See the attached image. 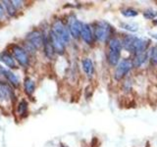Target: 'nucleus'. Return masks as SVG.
<instances>
[{
  "label": "nucleus",
  "mask_w": 157,
  "mask_h": 147,
  "mask_svg": "<svg viewBox=\"0 0 157 147\" xmlns=\"http://www.w3.org/2000/svg\"><path fill=\"white\" fill-rule=\"evenodd\" d=\"M121 42L123 48L134 54L147 51V48L150 44L149 39L139 37L136 36H125Z\"/></svg>",
  "instance_id": "f257e3e1"
},
{
  "label": "nucleus",
  "mask_w": 157,
  "mask_h": 147,
  "mask_svg": "<svg viewBox=\"0 0 157 147\" xmlns=\"http://www.w3.org/2000/svg\"><path fill=\"white\" fill-rule=\"evenodd\" d=\"M93 34L96 40L100 42H109L112 38L113 27L106 21H97L93 26Z\"/></svg>",
  "instance_id": "f03ea898"
},
{
  "label": "nucleus",
  "mask_w": 157,
  "mask_h": 147,
  "mask_svg": "<svg viewBox=\"0 0 157 147\" xmlns=\"http://www.w3.org/2000/svg\"><path fill=\"white\" fill-rule=\"evenodd\" d=\"M122 42L119 38L112 37L108 44V53L107 60L111 66L116 67L120 62L121 58V50H122Z\"/></svg>",
  "instance_id": "7ed1b4c3"
},
{
  "label": "nucleus",
  "mask_w": 157,
  "mask_h": 147,
  "mask_svg": "<svg viewBox=\"0 0 157 147\" xmlns=\"http://www.w3.org/2000/svg\"><path fill=\"white\" fill-rule=\"evenodd\" d=\"M51 32L53 33H55L56 36L60 39L65 45L70 41V38H71L70 32H69L68 28L63 24V22L60 21V20H57V21L53 23Z\"/></svg>",
  "instance_id": "20e7f679"
},
{
  "label": "nucleus",
  "mask_w": 157,
  "mask_h": 147,
  "mask_svg": "<svg viewBox=\"0 0 157 147\" xmlns=\"http://www.w3.org/2000/svg\"><path fill=\"white\" fill-rule=\"evenodd\" d=\"M26 46L28 50L34 51L43 46V36L38 31H33L26 37Z\"/></svg>",
  "instance_id": "39448f33"
},
{
  "label": "nucleus",
  "mask_w": 157,
  "mask_h": 147,
  "mask_svg": "<svg viewBox=\"0 0 157 147\" xmlns=\"http://www.w3.org/2000/svg\"><path fill=\"white\" fill-rule=\"evenodd\" d=\"M132 67H134L132 66V61L130 60V59L125 58V59H123V60H121L119 62V64L116 66L115 72H114L115 80L118 81L123 80V78L130 73Z\"/></svg>",
  "instance_id": "423d86ee"
},
{
  "label": "nucleus",
  "mask_w": 157,
  "mask_h": 147,
  "mask_svg": "<svg viewBox=\"0 0 157 147\" xmlns=\"http://www.w3.org/2000/svg\"><path fill=\"white\" fill-rule=\"evenodd\" d=\"M12 54L16 61L21 65L22 67H27L29 63V58L28 55V52L26 49L20 47L18 45H14L12 47Z\"/></svg>",
  "instance_id": "0eeeda50"
},
{
  "label": "nucleus",
  "mask_w": 157,
  "mask_h": 147,
  "mask_svg": "<svg viewBox=\"0 0 157 147\" xmlns=\"http://www.w3.org/2000/svg\"><path fill=\"white\" fill-rule=\"evenodd\" d=\"M82 24L77 20L75 17H72L69 20V24H68V29L70 32L71 36L74 38H78L81 36V32H82Z\"/></svg>",
  "instance_id": "6e6552de"
},
{
  "label": "nucleus",
  "mask_w": 157,
  "mask_h": 147,
  "mask_svg": "<svg viewBox=\"0 0 157 147\" xmlns=\"http://www.w3.org/2000/svg\"><path fill=\"white\" fill-rule=\"evenodd\" d=\"M81 37L82 40L85 41L88 45H91L94 41V34H93V31L90 28L88 24H82V32H81Z\"/></svg>",
  "instance_id": "1a4fd4ad"
},
{
  "label": "nucleus",
  "mask_w": 157,
  "mask_h": 147,
  "mask_svg": "<svg viewBox=\"0 0 157 147\" xmlns=\"http://www.w3.org/2000/svg\"><path fill=\"white\" fill-rule=\"evenodd\" d=\"M49 39H50L51 45L54 49V52L59 54V55H62V54L65 52V44H64L60 39H59L55 33H53L51 31L49 32Z\"/></svg>",
  "instance_id": "9d476101"
},
{
  "label": "nucleus",
  "mask_w": 157,
  "mask_h": 147,
  "mask_svg": "<svg viewBox=\"0 0 157 147\" xmlns=\"http://www.w3.org/2000/svg\"><path fill=\"white\" fill-rule=\"evenodd\" d=\"M147 59H149V52L148 51L135 54L134 59L132 60V66H134L135 68H140V66H142L146 62Z\"/></svg>",
  "instance_id": "9b49d317"
},
{
  "label": "nucleus",
  "mask_w": 157,
  "mask_h": 147,
  "mask_svg": "<svg viewBox=\"0 0 157 147\" xmlns=\"http://www.w3.org/2000/svg\"><path fill=\"white\" fill-rule=\"evenodd\" d=\"M82 70L86 73V75L88 78H91L94 75V67H93V63L91 59L90 58H83L82 61Z\"/></svg>",
  "instance_id": "f8f14e48"
},
{
  "label": "nucleus",
  "mask_w": 157,
  "mask_h": 147,
  "mask_svg": "<svg viewBox=\"0 0 157 147\" xmlns=\"http://www.w3.org/2000/svg\"><path fill=\"white\" fill-rule=\"evenodd\" d=\"M13 92L9 85L6 82L0 81V101H7L11 97Z\"/></svg>",
  "instance_id": "ddd939ff"
},
{
  "label": "nucleus",
  "mask_w": 157,
  "mask_h": 147,
  "mask_svg": "<svg viewBox=\"0 0 157 147\" xmlns=\"http://www.w3.org/2000/svg\"><path fill=\"white\" fill-rule=\"evenodd\" d=\"M0 61L10 69H16L17 68L14 57L11 55V54H9L8 52L4 51L2 53H0Z\"/></svg>",
  "instance_id": "4468645a"
},
{
  "label": "nucleus",
  "mask_w": 157,
  "mask_h": 147,
  "mask_svg": "<svg viewBox=\"0 0 157 147\" xmlns=\"http://www.w3.org/2000/svg\"><path fill=\"white\" fill-rule=\"evenodd\" d=\"M3 77L6 78V80L11 83V85L15 87H18L20 85V81H19V77L15 75L14 73H12L10 70H7V69H4V72H3Z\"/></svg>",
  "instance_id": "2eb2a0df"
},
{
  "label": "nucleus",
  "mask_w": 157,
  "mask_h": 147,
  "mask_svg": "<svg viewBox=\"0 0 157 147\" xmlns=\"http://www.w3.org/2000/svg\"><path fill=\"white\" fill-rule=\"evenodd\" d=\"M43 47H44V53H45L46 57L51 59L55 52H54V49L51 45L49 36H43Z\"/></svg>",
  "instance_id": "dca6fc26"
},
{
  "label": "nucleus",
  "mask_w": 157,
  "mask_h": 147,
  "mask_svg": "<svg viewBox=\"0 0 157 147\" xmlns=\"http://www.w3.org/2000/svg\"><path fill=\"white\" fill-rule=\"evenodd\" d=\"M24 86H25V91H26L28 95H32L34 91V87H36L33 81L29 77H27L26 80H25Z\"/></svg>",
  "instance_id": "f3484780"
},
{
  "label": "nucleus",
  "mask_w": 157,
  "mask_h": 147,
  "mask_svg": "<svg viewBox=\"0 0 157 147\" xmlns=\"http://www.w3.org/2000/svg\"><path fill=\"white\" fill-rule=\"evenodd\" d=\"M2 3H3V7L5 8V10H6L8 15H10V16H14V15L16 14L18 9L13 4V1H7V0H4V1H2Z\"/></svg>",
  "instance_id": "a211bd4d"
},
{
  "label": "nucleus",
  "mask_w": 157,
  "mask_h": 147,
  "mask_svg": "<svg viewBox=\"0 0 157 147\" xmlns=\"http://www.w3.org/2000/svg\"><path fill=\"white\" fill-rule=\"evenodd\" d=\"M121 14L123 15V16H125L126 18H132V17L137 16V15H139V12H137L136 9L126 8V9L121 10Z\"/></svg>",
  "instance_id": "6ab92c4d"
},
{
  "label": "nucleus",
  "mask_w": 157,
  "mask_h": 147,
  "mask_svg": "<svg viewBox=\"0 0 157 147\" xmlns=\"http://www.w3.org/2000/svg\"><path fill=\"white\" fill-rule=\"evenodd\" d=\"M149 61L152 65H157V44L149 51Z\"/></svg>",
  "instance_id": "aec40b11"
},
{
  "label": "nucleus",
  "mask_w": 157,
  "mask_h": 147,
  "mask_svg": "<svg viewBox=\"0 0 157 147\" xmlns=\"http://www.w3.org/2000/svg\"><path fill=\"white\" fill-rule=\"evenodd\" d=\"M27 111H28V103L25 100H22L18 105V113L21 116H24L25 114H27Z\"/></svg>",
  "instance_id": "412c9836"
},
{
  "label": "nucleus",
  "mask_w": 157,
  "mask_h": 147,
  "mask_svg": "<svg viewBox=\"0 0 157 147\" xmlns=\"http://www.w3.org/2000/svg\"><path fill=\"white\" fill-rule=\"evenodd\" d=\"M120 26L122 28L126 29V31H129V32H137V29H139V28H137V26H136V24H128V23H121Z\"/></svg>",
  "instance_id": "4be33fe9"
},
{
  "label": "nucleus",
  "mask_w": 157,
  "mask_h": 147,
  "mask_svg": "<svg viewBox=\"0 0 157 147\" xmlns=\"http://www.w3.org/2000/svg\"><path fill=\"white\" fill-rule=\"evenodd\" d=\"M144 17L147 20H153L157 17V11L153 9H147L144 12Z\"/></svg>",
  "instance_id": "5701e85b"
},
{
  "label": "nucleus",
  "mask_w": 157,
  "mask_h": 147,
  "mask_svg": "<svg viewBox=\"0 0 157 147\" xmlns=\"http://www.w3.org/2000/svg\"><path fill=\"white\" fill-rule=\"evenodd\" d=\"M4 15H5V10L4 7L0 4V19H3L4 18Z\"/></svg>",
  "instance_id": "b1692460"
},
{
  "label": "nucleus",
  "mask_w": 157,
  "mask_h": 147,
  "mask_svg": "<svg viewBox=\"0 0 157 147\" xmlns=\"http://www.w3.org/2000/svg\"><path fill=\"white\" fill-rule=\"evenodd\" d=\"M150 36H151V37H153L154 39L157 40V33H150Z\"/></svg>",
  "instance_id": "393cba45"
},
{
  "label": "nucleus",
  "mask_w": 157,
  "mask_h": 147,
  "mask_svg": "<svg viewBox=\"0 0 157 147\" xmlns=\"http://www.w3.org/2000/svg\"><path fill=\"white\" fill-rule=\"evenodd\" d=\"M153 23H154V24H156V26H157V19H156V20H154Z\"/></svg>",
  "instance_id": "a878e982"
}]
</instances>
